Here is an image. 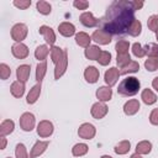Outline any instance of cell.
Wrapping results in <instances>:
<instances>
[{
    "label": "cell",
    "mask_w": 158,
    "mask_h": 158,
    "mask_svg": "<svg viewBox=\"0 0 158 158\" xmlns=\"http://www.w3.org/2000/svg\"><path fill=\"white\" fill-rule=\"evenodd\" d=\"M132 6L131 1H116L111 5L110 9H107L106 16L100 21L102 23V30L111 33H122L125 30L130 27L133 19V9H130Z\"/></svg>",
    "instance_id": "1"
},
{
    "label": "cell",
    "mask_w": 158,
    "mask_h": 158,
    "mask_svg": "<svg viewBox=\"0 0 158 158\" xmlns=\"http://www.w3.org/2000/svg\"><path fill=\"white\" fill-rule=\"evenodd\" d=\"M139 88H141V83L137 78L127 77L118 84L117 93L122 96H133L138 93Z\"/></svg>",
    "instance_id": "2"
},
{
    "label": "cell",
    "mask_w": 158,
    "mask_h": 158,
    "mask_svg": "<svg viewBox=\"0 0 158 158\" xmlns=\"http://www.w3.org/2000/svg\"><path fill=\"white\" fill-rule=\"evenodd\" d=\"M27 32H28V30H27V26L25 23H16L11 28V38L16 43H21L26 38Z\"/></svg>",
    "instance_id": "3"
},
{
    "label": "cell",
    "mask_w": 158,
    "mask_h": 158,
    "mask_svg": "<svg viewBox=\"0 0 158 158\" xmlns=\"http://www.w3.org/2000/svg\"><path fill=\"white\" fill-rule=\"evenodd\" d=\"M35 123H36V118H35V115L31 114V112H23L20 117V127L26 131V132H30L33 130L35 127Z\"/></svg>",
    "instance_id": "4"
},
{
    "label": "cell",
    "mask_w": 158,
    "mask_h": 158,
    "mask_svg": "<svg viewBox=\"0 0 158 158\" xmlns=\"http://www.w3.org/2000/svg\"><path fill=\"white\" fill-rule=\"evenodd\" d=\"M91 41H95L99 44H109L111 42V33L106 32L102 28H98L93 32Z\"/></svg>",
    "instance_id": "5"
},
{
    "label": "cell",
    "mask_w": 158,
    "mask_h": 158,
    "mask_svg": "<svg viewBox=\"0 0 158 158\" xmlns=\"http://www.w3.org/2000/svg\"><path fill=\"white\" fill-rule=\"evenodd\" d=\"M95 133H96V130H95L94 125H91L89 122H85V123L80 125L79 128H78L79 137L80 138H84V139H91V138H94Z\"/></svg>",
    "instance_id": "6"
},
{
    "label": "cell",
    "mask_w": 158,
    "mask_h": 158,
    "mask_svg": "<svg viewBox=\"0 0 158 158\" xmlns=\"http://www.w3.org/2000/svg\"><path fill=\"white\" fill-rule=\"evenodd\" d=\"M53 123L48 120H42L40 121V123L37 125V133L40 137H49L52 133H53Z\"/></svg>",
    "instance_id": "7"
},
{
    "label": "cell",
    "mask_w": 158,
    "mask_h": 158,
    "mask_svg": "<svg viewBox=\"0 0 158 158\" xmlns=\"http://www.w3.org/2000/svg\"><path fill=\"white\" fill-rule=\"evenodd\" d=\"M107 111H109V109H107L106 104H105V102H101V101L95 102V104L91 106V109H90L91 116H93L94 118H96V120L102 118V117L107 114Z\"/></svg>",
    "instance_id": "8"
},
{
    "label": "cell",
    "mask_w": 158,
    "mask_h": 158,
    "mask_svg": "<svg viewBox=\"0 0 158 158\" xmlns=\"http://www.w3.org/2000/svg\"><path fill=\"white\" fill-rule=\"evenodd\" d=\"M67 67H68V52H67V49H64L63 58L56 64V68H54V79L58 80L65 73Z\"/></svg>",
    "instance_id": "9"
},
{
    "label": "cell",
    "mask_w": 158,
    "mask_h": 158,
    "mask_svg": "<svg viewBox=\"0 0 158 158\" xmlns=\"http://www.w3.org/2000/svg\"><path fill=\"white\" fill-rule=\"evenodd\" d=\"M120 70L116 68V67H111L110 69H107L105 72V75H104V80L105 83L107 84V86H114L116 84V81L118 80V77H120Z\"/></svg>",
    "instance_id": "10"
},
{
    "label": "cell",
    "mask_w": 158,
    "mask_h": 158,
    "mask_svg": "<svg viewBox=\"0 0 158 158\" xmlns=\"http://www.w3.org/2000/svg\"><path fill=\"white\" fill-rule=\"evenodd\" d=\"M11 53L15 58L17 59H25L27 56H28V48L26 44H23L22 42L21 43H15L12 44L11 47Z\"/></svg>",
    "instance_id": "11"
},
{
    "label": "cell",
    "mask_w": 158,
    "mask_h": 158,
    "mask_svg": "<svg viewBox=\"0 0 158 158\" xmlns=\"http://www.w3.org/2000/svg\"><path fill=\"white\" fill-rule=\"evenodd\" d=\"M79 20H80V22H81L84 26H86V27H95V26H98V25L100 23V20L96 19V17H94V15H93L91 12H89V11L83 12V14L80 15Z\"/></svg>",
    "instance_id": "12"
},
{
    "label": "cell",
    "mask_w": 158,
    "mask_h": 158,
    "mask_svg": "<svg viewBox=\"0 0 158 158\" xmlns=\"http://www.w3.org/2000/svg\"><path fill=\"white\" fill-rule=\"evenodd\" d=\"M38 31H40V33L43 36L44 41H46L49 46L53 47V44H54V42H56V33H54V31H53L49 26H46V25L41 26Z\"/></svg>",
    "instance_id": "13"
},
{
    "label": "cell",
    "mask_w": 158,
    "mask_h": 158,
    "mask_svg": "<svg viewBox=\"0 0 158 158\" xmlns=\"http://www.w3.org/2000/svg\"><path fill=\"white\" fill-rule=\"evenodd\" d=\"M49 142L48 141H37L33 147L31 148V152H30V158H36V157H40L48 147Z\"/></svg>",
    "instance_id": "14"
},
{
    "label": "cell",
    "mask_w": 158,
    "mask_h": 158,
    "mask_svg": "<svg viewBox=\"0 0 158 158\" xmlns=\"http://www.w3.org/2000/svg\"><path fill=\"white\" fill-rule=\"evenodd\" d=\"M139 106L141 105H139V101L138 100L131 99V100H128V101L125 102V105H123V112L126 115H128V116H132V115H135V114L138 112Z\"/></svg>",
    "instance_id": "15"
},
{
    "label": "cell",
    "mask_w": 158,
    "mask_h": 158,
    "mask_svg": "<svg viewBox=\"0 0 158 158\" xmlns=\"http://www.w3.org/2000/svg\"><path fill=\"white\" fill-rule=\"evenodd\" d=\"M99 77H100L99 69H96V68L93 67V65L88 67V68L84 70V78H85V80H86L88 83H90V84L96 83L98 79H99Z\"/></svg>",
    "instance_id": "16"
},
{
    "label": "cell",
    "mask_w": 158,
    "mask_h": 158,
    "mask_svg": "<svg viewBox=\"0 0 158 158\" xmlns=\"http://www.w3.org/2000/svg\"><path fill=\"white\" fill-rule=\"evenodd\" d=\"M96 98L99 99V101L101 102H106L110 101L112 98V90L110 86H100L96 90Z\"/></svg>",
    "instance_id": "17"
},
{
    "label": "cell",
    "mask_w": 158,
    "mask_h": 158,
    "mask_svg": "<svg viewBox=\"0 0 158 158\" xmlns=\"http://www.w3.org/2000/svg\"><path fill=\"white\" fill-rule=\"evenodd\" d=\"M30 73H31V67H30L28 64L19 65L17 69H16V77H17V80H20V81H22V83H26V81L28 80Z\"/></svg>",
    "instance_id": "18"
},
{
    "label": "cell",
    "mask_w": 158,
    "mask_h": 158,
    "mask_svg": "<svg viewBox=\"0 0 158 158\" xmlns=\"http://www.w3.org/2000/svg\"><path fill=\"white\" fill-rule=\"evenodd\" d=\"M58 31L64 37H70L75 33V26L70 22H62L58 26Z\"/></svg>",
    "instance_id": "19"
},
{
    "label": "cell",
    "mask_w": 158,
    "mask_h": 158,
    "mask_svg": "<svg viewBox=\"0 0 158 158\" xmlns=\"http://www.w3.org/2000/svg\"><path fill=\"white\" fill-rule=\"evenodd\" d=\"M101 52H102V51L100 49L99 46H89L88 48H85L84 54H85V57H86L88 59H90V60H98L99 57H100V54H101Z\"/></svg>",
    "instance_id": "20"
},
{
    "label": "cell",
    "mask_w": 158,
    "mask_h": 158,
    "mask_svg": "<svg viewBox=\"0 0 158 158\" xmlns=\"http://www.w3.org/2000/svg\"><path fill=\"white\" fill-rule=\"evenodd\" d=\"M10 91H11V95L15 96V98H21L25 93V83L20 81V80H16L11 84L10 86Z\"/></svg>",
    "instance_id": "21"
},
{
    "label": "cell",
    "mask_w": 158,
    "mask_h": 158,
    "mask_svg": "<svg viewBox=\"0 0 158 158\" xmlns=\"http://www.w3.org/2000/svg\"><path fill=\"white\" fill-rule=\"evenodd\" d=\"M14 128H15V123L12 120H4L0 125V136L5 137V136L12 133Z\"/></svg>",
    "instance_id": "22"
},
{
    "label": "cell",
    "mask_w": 158,
    "mask_h": 158,
    "mask_svg": "<svg viewBox=\"0 0 158 158\" xmlns=\"http://www.w3.org/2000/svg\"><path fill=\"white\" fill-rule=\"evenodd\" d=\"M40 94H41V83H38L35 86H32V89L27 94V99H26L27 104H35L38 100Z\"/></svg>",
    "instance_id": "23"
},
{
    "label": "cell",
    "mask_w": 158,
    "mask_h": 158,
    "mask_svg": "<svg viewBox=\"0 0 158 158\" xmlns=\"http://www.w3.org/2000/svg\"><path fill=\"white\" fill-rule=\"evenodd\" d=\"M90 41H91V37L85 32H79V33L75 35V42L80 47L88 48L90 46Z\"/></svg>",
    "instance_id": "24"
},
{
    "label": "cell",
    "mask_w": 158,
    "mask_h": 158,
    "mask_svg": "<svg viewBox=\"0 0 158 158\" xmlns=\"http://www.w3.org/2000/svg\"><path fill=\"white\" fill-rule=\"evenodd\" d=\"M141 99L146 105H153L157 101V96L151 89H144L141 94Z\"/></svg>",
    "instance_id": "25"
},
{
    "label": "cell",
    "mask_w": 158,
    "mask_h": 158,
    "mask_svg": "<svg viewBox=\"0 0 158 158\" xmlns=\"http://www.w3.org/2000/svg\"><path fill=\"white\" fill-rule=\"evenodd\" d=\"M127 32H128L130 36H133V37L139 36L141 32H142V23H141V21H138V20L135 19V20L131 22L130 27L127 28Z\"/></svg>",
    "instance_id": "26"
},
{
    "label": "cell",
    "mask_w": 158,
    "mask_h": 158,
    "mask_svg": "<svg viewBox=\"0 0 158 158\" xmlns=\"http://www.w3.org/2000/svg\"><path fill=\"white\" fill-rule=\"evenodd\" d=\"M130 149H131V143L127 139H123V141L118 142L115 146V148H114V151H115L116 154H126V153H128Z\"/></svg>",
    "instance_id": "27"
},
{
    "label": "cell",
    "mask_w": 158,
    "mask_h": 158,
    "mask_svg": "<svg viewBox=\"0 0 158 158\" xmlns=\"http://www.w3.org/2000/svg\"><path fill=\"white\" fill-rule=\"evenodd\" d=\"M138 69H139L138 62L131 60L127 65H125V67H122V68L120 69V74L126 75V74H130V73H136V72H138Z\"/></svg>",
    "instance_id": "28"
},
{
    "label": "cell",
    "mask_w": 158,
    "mask_h": 158,
    "mask_svg": "<svg viewBox=\"0 0 158 158\" xmlns=\"http://www.w3.org/2000/svg\"><path fill=\"white\" fill-rule=\"evenodd\" d=\"M152 151V143L149 141H141L136 146V153L138 154H148Z\"/></svg>",
    "instance_id": "29"
},
{
    "label": "cell",
    "mask_w": 158,
    "mask_h": 158,
    "mask_svg": "<svg viewBox=\"0 0 158 158\" xmlns=\"http://www.w3.org/2000/svg\"><path fill=\"white\" fill-rule=\"evenodd\" d=\"M48 53H49V49H48V47H47L46 44H41V46H38V47L35 49V57H36V59L42 60V62L46 60Z\"/></svg>",
    "instance_id": "30"
},
{
    "label": "cell",
    "mask_w": 158,
    "mask_h": 158,
    "mask_svg": "<svg viewBox=\"0 0 158 158\" xmlns=\"http://www.w3.org/2000/svg\"><path fill=\"white\" fill-rule=\"evenodd\" d=\"M89 151V147L85 143H77L74 144V147L72 148V154L74 157H81L84 154H86Z\"/></svg>",
    "instance_id": "31"
},
{
    "label": "cell",
    "mask_w": 158,
    "mask_h": 158,
    "mask_svg": "<svg viewBox=\"0 0 158 158\" xmlns=\"http://www.w3.org/2000/svg\"><path fill=\"white\" fill-rule=\"evenodd\" d=\"M46 72H47V63H46V60L38 63L37 67H36V80L38 83H41L43 80V78L46 75Z\"/></svg>",
    "instance_id": "32"
},
{
    "label": "cell",
    "mask_w": 158,
    "mask_h": 158,
    "mask_svg": "<svg viewBox=\"0 0 158 158\" xmlns=\"http://www.w3.org/2000/svg\"><path fill=\"white\" fill-rule=\"evenodd\" d=\"M36 7H37L38 12L42 14V15H49L51 11H52V6H51V4L47 2V1H44V0H40V1H37Z\"/></svg>",
    "instance_id": "33"
},
{
    "label": "cell",
    "mask_w": 158,
    "mask_h": 158,
    "mask_svg": "<svg viewBox=\"0 0 158 158\" xmlns=\"http://www.w3.org/2000/svg\"><path fill=\"white\" fill-rule=\"evenodd\" d=\"M63 54H64V49H62L57 46H53L51 48V58H52V62L54 64H57L63 58Z\"/></svg>",
    "instance_id": "34"
},
{
    "label": "cell",
    "mask_w": 158,
    "mask_h": 158,
    "mask_svg": "<svg viewBox=\"0 0 158 158\" xmlns=\"http://www.w3.org/2000/svg\"><path fill=\"white\" fill-rule=\"evenodd\" d=\"M128 48H130V42L126 40H120L116 42L115 44V49L117 52V54H123V53H128Z\"/></svg>",
    "instance_id": "35"
},
{
    "label": "cell",
    "mask_w": 158,
    "mask_h": 158,
    "mask_svg": "<svg viewBox=\"0 0 158 158\" xmlns=\"http://www.w3.org/2000/svg\"><path fill=\"white\" fill-rule=\"evenodd\" d=\"M147 46L146 47H142L139 43H133L132 44V53L137 57V58H142V57H144L146 54H147Z\"/></svg>",
    "instance_id": "36"
},
{
    "label": "cell",
    "mask_w": 158,
    "mask_h": 158,
    "mask_svg": "<svg viewBox=\"0 0 158 158\" xmlns=\"http://www.w3.org/2000/svg\"><path fill=\"white\" fill-rule=\"evenodd\" d=\"M144 68L149 72H154L158 69V57H148L144 62Z\"/></svg>",
    "instance_id": "37"
},
{
    "label": "cell",
    "mask_w": 158,
    "mask_h": 158,
    "mask_svg": "<svg viewBox=\"0 0 158 158\" xmlns=\"http://www.w3.org/2000/svg\"><path fill=\"white\" fill-rule=\"evenodd\" d=\"M130 62H131V57H130V53L117 54V57H116V63H117V65L120 67V69H121L122 67L127 65Z\"/></svg>",
    "instance_id": "38"
},
{
    "label": "cell",
    "mask_w": 158,
    "mask_h": 158,
    "mask_svg": "<svg viewBox=\"0 0 158 158\" xmlns=\"http://www.w3.org/2000/svg\"><path fill=\"white\" fill-rule=\"evenodd\" d=\"M15 156H16V158H28V153H27V149H26L23 143H17L16 144Z\"/></svg>",
    "instance_id": "39"
},
{
    "label": "cell",
    "mask_w": 158,
    "mask_h": 158,
    "mask_svg": "<svg viewBox=\"0 0 158 158\" xmlns=\"http://www.w3.org/2000/svg\"><path fill=\"white\" fill-rule=\"evenodd\" d=\"M147 26L151 31L157 32L158 31V15H152L147 20Z\"/></svg>",
    "instance_id": "40"
},
{
    "label": "cell",
    "mask_w": 158,
    "mask_h": 158,
    "mask_svg": "<svg viewBox=\"0 0 158 158\" xmlns=\"http://www.w3.org/2000/svg\"><path fill=\"white\" fill-rule=\"evenodd\" d=\"M98 62L101 65H107L111 62V53L107 52V51H102L100 57H99V59H98Z\"/></svg>",
    "instance_id": "41"
},
{
    "label": "cell",
    "mask_w": 158,
    "mask_h": 158,
    "mask_svg": "<svg viewBox=\"0 0 158 158\" xmlns=\"http://www.w3.org/2000/svg\"><path fill=\"white\" fill-rule=\"evenodd\" d=\"M10 75H11V69H10V67H9L7 64H5V63H1V64H0V78H1L2 80H6L7 78H10Z\"/></svg>",
    "instance_id": "42"
},
{
    "label": "cell",
    "mask_w": 158,
    "mask_h": 158,
    "mask_svg": "<svg viewBox=\"0 0 158 158\" xmlns=\"http://www.w3.org/2000/svg\"><path fill=\"white\" fill-rule=\"evenodd\" d=\"M147 54L148 57H158V46L156 43H148L147 44Z\"/></svg>",
    "instance_id": "43"
},
{
    "label": "cell",
    "mask_w": 158,
    "mask_h": 158,
    "mask_svg": "<svg viewBox=\"0 0 158 158\" xmlns=\"http://www.w3.org/2000/svg\"><path fill=\"white\" fill-rule=\"evenodd\" d=\"M12 4L21 10H26L27 7L31 6V0H15Z\"/></svg>",
    "instance_id": "44"
},
{
    "label": "cell",
    "mask_w": 158,
    "mask_h": 158,
    "mask_svg": "<svg viewBox=\"0 0 158 158\" xmlns=\"http://www.w3.org/2000/svg\"><path fill=\"white\" fill-rule=\"evenodd\" d=\"M149 122L154 126H158V107L152 110V112L149 115Z\"/></svg>",
    "instance_id": "45"
},
{
    "label": "cell",
    "mask_w": 158,
    "mask_h": 158,
    "mask_svg": "<svg viewBox=\"0 0 158 158\" xmlns=\"http://www.w3.org/2000/svg\"><path fill=\"white\" fill-rule=\"evenodd\" d=\"M74 7L79 9V10H85L86 7H89V2L88 1H84V0H75L73 2Z\"/></svg>",
    "instance_id": "46"
},
{
    "label": "cell",
    "mask_w": 158,
    "mask_h": 158,
    "mask_svg": "<svg viewBox=\"0 0 158 158\" xmlns=\"http://www.w3.org/2000/svg\"><path fill=\"white\" fill-rule=\"evenodd\" d=\"M131 2H132V7H133V10H139V9L143 6V1L135 0V1H131Z\"/></svg>",
    "instance_id": "47"
},
{
    "label": "cell",
    "mask_w": 158,
    "mask_h": 158,
    "mask_svg": "<svg viewBox=\"0 0 158 158\" xmlns=\"http://www.w3.org/2000/svg\"><path fill=\"white\" fill-rule=\"evenodd\" d=\"M0 141H1V144H0V149H4L6 147V138L5 137H0Z\"/></svg>",
    "instance_id": "48"
},
{
    "label": "cell",
    "mask_w": 158,
    "mask_h": 158,
    "mask_svg": "<svg viewBox=\"0 0 158 158\" xmlns=\"http://www.w3.org/2000/svg\"><path fill=\"white\" fill-rule=\"evenodd\" d=\"M152 86L158 91V77H156V78L153 79V81H152Z\"/></svg>",
    "instance_id": "49"
},
{
    "label": "cell",
    "mask_w": 158,
    "mask_h": 158,
    "mask_svg": "<svg viewBox=\"0 0 158 158\" xmlns=\"http://www.w3.org/2000/svg\"><path fill=\"white\" fill-rule=\"evenodd\" d=\"M130 158H142V157H141V154H138V153H133Z\"/></svg>",
    "instance_id": "50"
},
{
    "label": "cell",
    "mask_w": 158,
    "mask_h": 158,
    "mask_svg": "<svg viewBox=\"0 0 158 158\" xmlns=\"http://www.w3.org/2000/svg\"><path fill=\"white\" fill-rule=\"evenodd\" d=\"M101 158H112L111 156H107V154H104V156H101Z\"/></svg>",
    "instance_id": "51"
},
{
    "label": "cell",
    "mask_w": 158,
    "mask_h": 158,
    "mask_svg": "<svg viewBox=\"0 0 158 158\" xmlns=\"http://www.w3.org/2000/svg\"><path fill=\"white\" fill-rule=\"evenodd\" d=\"M156 37H157V40H158V31L156 32Z\"/></svg>",
    "instance_id": "52"
},
{
    "label": "cell",
    "mask_w": 158,
    "mask_h": 158,
    "mask_svg": "<svg viewBox=\"0 0 158 158\" xmlns=\"http://www.w3.org/2000/svg\"><path fill=\"white\" fill-rule=\"evenodd\" d=\"M6 158H11V157H6Z\"/></svg>",
    "instance_id": "53"
}]
</instances>
